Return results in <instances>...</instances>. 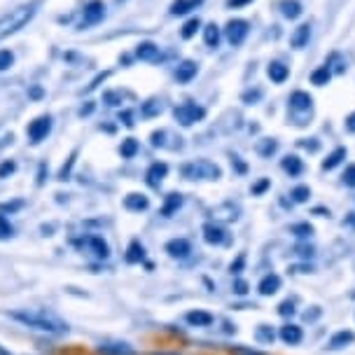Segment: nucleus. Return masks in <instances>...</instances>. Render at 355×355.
Segmentation results:
<instances>
[{
	"label": "nucleus",
	"mask_w": 355,
	"mask_h": 355,
	"mask_svg": "<svg viewBox=\"0 0 355 355\" xmlns=\"http://www.w3.org/2000/svg\"><path fill=\"white\" fill-rule=\"evenodd\" d=\"M10 318L21 322V325L28 329H35V332H42V334H54V337H61V334L71 332V325H68L61 315H56L54 311H47V309H17L10 313Z\"/></svg>",
	"instance_id": "nucleus-1"
},
{
	"label": "nucleus",
	"mask_w": 355,
	"mask_h": 355,
	"mask_svg": "<svg viewBox=\"0 0 355 355\" xmlns=\"http://www.w3.org/2000/svg\"><path fill=\"white\" fill-rule=\"evenodd\" d=\"M40 5L42 0H28V3H21L17 8L8 10L5 15H0V40H8V37L17 35L21 28H26L35 19Z\"/></svg>",
	"instance_id": "nucleus-2"
},
{
	"label": "nucleus",
	"mask_w": 355,
	"mask_h": 355,
	"mask_svg": "<svg viewBox=\"0 0 355 355\" xmlns=\"http://www.w3.org/2000/svg\"><path fill=\"white\" fill-rule=\"evenodd\" d=\"M180 173L182 178H187V180H220L222 168L208 159H196V162L182 164Z\"/></svg>",
	"instance_id": "nucleus-3"
},
{
	"label": "nucleus",
	"mask_w": 355,
	"mask_h": 355,
	"mask_svg": "<svg viewBox=\"0 0 355 355\" xmlns=\"http://www.w3.org/2000/svg\"><path fill=\"white\" fill-rule=\"evenodd\" d=\"M173 117L180 126H194L206 117V107H201L199 103H182L173 107Z\"/></svg>",
	"instance_id": "nucleus-4"
},
{
	"label": "nucleus",
	"mask_w": 355,
	"mask_h": 355,
	"mask_svg": "<svg viewBox=\"0 0 355 355\" xmlns=\"http://www.w3.org/2000/svg\"><path fill=\"white\" fill-rule=\"evenodd\" d=\"M105 3L103 0H89L85 5V10H82V21H80V31H87L92 26H98L101 21L105 19Z\"/></svg>",
	"instance_id": "nucleus-5"
},
{
	"label": "nucleus",
	"mask_w": 355,
	"mask_h": 355,
	"mask_svg": "<svg viewBox=\"0 0 355 355\" xmlns=\"http://www.w3.org/2000/svg\"><path fill=\"white\" fill-rule=\"evenodd\" d=\"M52 129H54L52 115H40L26 126V136H28V141L33 145H40L42 141H47V136L52 133Z\"/></svg>",
	"instance_id": "nucleus-6"
},
{
	"label": "nucleus",
	"mask_w": 355,
	"mask_h": 355,
	"mask_svg": "<svg viewBox=\"0 0 355 355\" xmlns=\"http://www.w3.org/2000/svg\"><path fill=\"white\" fill-rule=\"evenodd\" d=\"M75 245L82 250H87L89 255L98 257V259H107L110 257V245H107V241L103 236H96V234H89V236L75 241Z\"/></svg>",
	"instance_id": "nucleus-7"
},
{
	"label": "nucleus",
	"mask_w": 355,
	"mask_h": 355,
	"mask_svg": "<svg viewBox=\"0 0 355 355\" xmlns=\"http://www.w3.org/2000/svg\"><path fill=\"white\" fill-rule=\"evenodd\" d=\"M222 31H225L227 42H230L232 47H239V44H243L245 37H248L250 24L245 21V19H230V21H227V26Z\"/></svg>",
	"instance_id": "nucleus-8"
},
{
	"label": "nucleus",
	"mask_w": 355,
	"mask_h": 355,
	"mask_svg": "<svg viewBox=\"0 0 355 355\" xmlns=\"http://www.w3.org/2000/svg\"><path fill=\"white\" fill-rule=\"evenodd\" d=\"M213 222L218 225H227V222H236L241 218V206L234 204V201H222L215 208H211Z\"/></svg>",
	"instance_id": "nucleus-9"
},
{
	"label": "nucleus",
	"mask_w": 355,
	"mask_h": 355,
	"mask_svg": "<svg viewBox=\"0 0 355 355\" xmlns=\"http://www.w3.org/2000/svg\"><path fill=\"white\" fill-rule=\"evenodd\" d=\"M96 351L101 355H138V351L129 344V341H119V339L101 341Z\"/></svg>",
	"instance_id": "nucleus-10"
},
{
	"label": "nucleus",
	"mask_w": 355,
	"mask_h": 355,
	"mask_svg": "<svg viewBox=\"0 0 355 355\" xmlns=\"http://www.w3.org/2000/svg\"><path fill=\"white\" fill-rule=\"evenodd\" d=\"M201 234H204V241L208 245H225L227 241H230V234H227L225 227L218 225V222H208V225H204Z\"/></svg>",
	"instance_id": "nucleus-11"
},
{
	"label": "nucleus",
	"mask_w": 355,
	"mask_h": 355,
	"mask_svg": "<svg viewBox=\"0 0 355 355\" xmlns=\"http://www.w3.org/2000/svg\"><path fill=\"white\" fill-rule=\"evenodd\" d=\"M166 175H168V164L155 162V164H150L148 171H145V182H148L150 187H159Z\"/></svg>",
	"instance_id": "nucleus-12"
},
{
	"label": "nucleus",
	"mask_w": 355,
	"mask_h": 355,
	"mask_svg": "<svg viewBox=\"0 0 355 355\" xmlns=\"http://www.w3.org/2000/svg\"><path fill=\"white\" fill-rule=\"evenodd\" d=\"M196 73H199V63L192 59H185L182 63H178V68H175V82L189 85V82L196 78Z\"/></svg>",
	"instance_id": "nucleus-13"
},
{
	"label": "nucleus",
	"mask_w": 355,
	"mask_h": 355,
	"mask_svg": "<svg viewBox=\"0 0 355 355\" xmlns=\"http://www.w3.org/2000/svg\"><path fill=\"white\" fill-rule=\"evenodd\" d=\"M278 337H281L283 344L297 346V344H302V339H304V329L300 325H295V322H288V325H283L278 329Z\"/></svg>",
	"instance_id": "nucleus-14"
},
{
	"label": "nucleus",
	"mask_w": 355,
	"mask_h": 355,
	"mask_svg": "<svg viewBox=\"0 0 355 355\" xmlns=\"http://www.w3.org/2000/svg\"><path fill=\"white\" fill-rule=\"evenodd\" d=\"M288 105H290V112H309L311 105H313V98H311V94L306 92H293L288 98Z\"/></svg>",
	"instance_id": "nucleus-15"
},
{
	"label": "nucleus",
	"mask_w": 355,
	"mask_h": 355,
	"mask_svg": "<svg viewBox=\"0 0 355 355\" xmlns=\"http://www.w3.org/2000/svg\"><path fill=\"white\" fill-rule=\"evenodd\" d=\"M166 252L173 259H185L192 252V243L187 239H171L166 243Z\"/></svg>",
	"instance_id": "nucleus-16"
},
{
	"label": "nucleus",
	"mask_w": 355,
	"mask_h": 355,
	"mask_svg": "<svg viewBox=\"0 0 355 355\" xmlns=\"http://www.w3.org/2000/svg\"><path fill=\"white\" fill-rule=\"evenodd\" d=\"M281 285H283L281 276H278V274H266V276H262V281L257 283V290H259V295H262V297H271V295H276L278 290H281Z\"/></svg>",
	"instance_id": "nucleus-17"
},
{
	"label": "nucleus",
	"mask_w": 355,
	"mask_h": 355,
	"mask_svg": "<svg viewBox=\"0 0 355 355\" xmlns=\"http://www.w3.org/2000/svg\"><path fill=\"white\" fill-rule=\"evenodd\" d=\"M124 208L131 213H143L150 208V199L145 194H138V192H131L124 196Z\"/></svg>",
	"instance_id": "nucleus-18"
},
{
	"label": "nucleus",
	"mask_w": 355,
	"mask_h": 355,
	"mask_svg": "<svg viewBox=\"0 0 355 355\" xmlns=\"http://www.w3.org/2000/svg\"><path fill=\"white\" fill-rule=\"evenodd\" d=\"M353 341H355V334L351 332V329H339V332H334L332 337H329L327 348L329 351H341V348L351 346Z\"/></svg>",
	"instance_id": "nucleus-19"
},
{
	"label": "nucleus",
	"mask_w": 355,
	"mask_h": 355,
	"mask_svg": "<svg viewBox=\"0 0 355 355\" xmlns=\"http://www.w3.org/2000/svg\"><path fill=\"white\" fill-rule=\"evenodd\" d=\"M311 24H300L295 31H293V35H290V44H293L295 49H304L309 44V40H311Z\"/></svg>",
	"instance_id": "nucleus-20"
},
{
	"label": "nucleus",
	"mask_w": 355,
	"mask_h": 355,
	"mask_svg": "<svg viewBox=\"0 0 355 355\" xmlns=\"http://www.w3.org/2000/svg\"><path fill=\"white\" fill-rule=\"evenodd\" d=\"M266 75H269V80L274 82V85H283V82L290 78V68L281 61H271L269 66H266Z\"/></svg>",
	"instance_id": "nucleus-21"
},
{
	"label": "nucleus",
	"mask_w": 355,
	"mask_h": 355,
	"mask_svg": "<svg viewBox=\"0 0 355 355\" xmlns=\"http://www.w3.org/2000/svg\"><path fill=\"white\" fill-rule=\"evenodd\" d=\"M185 320H187L192 327H211L213 322H215L213 313H208V311H204V309L189 311V313L185 315Z\"/></svg>",
	"instance_id": "nucleus-22"
},
{
	"label": "nucleus",
	"mask_w": 355,
	"mask_h": 355,
	"mask_svg": "<svg viewBox=\"0 0 355 355\" xmlns=\"http://www.w3.org/2000/svg\"><path fill=\"white\" fill-rule=\"evenodd\" d=\"M159 44H155V42H150V40H145V42H141L136 47V56L141 61H157L159 59Z\"/></svg>",
	"instance_id": "nucleus-23"
},
{
	"label": "nucleus",
	"mask_w": 355,
	"mask_h": 355,
	"mask_svg": "<svg viewBox=\"0 0 355 355\" xmlns=\"http://www.w3.org/2000/svg\"><path fill=\"white\" fill-rule=\"evenodd\" d=\"M201 5V0H173L171 3V17H182V15H189L192 10H196Z\"/></svg>",
	"instance_id": "nucleus-24"
},
{
	"label": "nucleus",
	"mask_w": 355,
	"mask_h": 355,
	"mask_svg": "<svg viewBox=\"0 0 355 355\" xmlns=\"http://www.w3.org/2000/svg\"><path fill=\"white\" fill-rule=\"evenodd\" d=\"M281 168H283L290 178H297V175H302V173H304V162H302L297 155H288V157H283Z\"/></svg>",
	"instance_id": "nucleus-25"
},
{
	"label": "nucleus",
	"mask_w": 355,
	"mask_h": 355,
	"mask_svg": "<svg viewBox=\"0 0 355 355\" xmlns=\"http://www.w3.org/2000/svg\"><path fill=\"white\" fill-rule=\"evenodd\" d=\"M278 10H281V15L285 19H300L304 12V5L300 0H281V3H278Z\"/></svg>",
	"instance_id": "nucleus-26"
},
{
	"label": "nucleus",
	"mask_w": 355,
	"mask_h": 355,
	"mask_svg": "<svg viewBox=\"0 0 355 355\" xmlns=\"http://www.w3.org/2000/svg\"><path fill=\"white\" fill-rule=\"evenodd\" d=\"M182 194L180 192H171L166 199H164V204H162V215H166V218H171L173 213H178L182 208Z\"/></svg>",
	"instance_id": "nucleus-27"
},
{
	"label": "nucleus",
	"mask_w": 355,
	"mask_h": 355,
	"mask_svg": "<svg viewBox=\"0 0 355 355\" xmlns=\"http://www.w3.org/2000/svg\"><path fill=\"white\" fill-rule=\"evenodd\" d=\"M348 157V150L346 148H334L332 152L327 155V159L322 162V171H332V168H337L341 162H344Z\"/></svg>",
	"instance_id": "nucleus-28"
},
{
	"label": "nucleus",
	"mask_w": 355,
	"mask_h": 355,
	"mask_svg": "<svg viewBox=\"0 0 355 355\" xmlns=\"http://www.w3.org/2000/svg\"><path fill=\"white\" fill-rule=\"evenodd\" d=\"M222 40V28L218 26V24H206L204 26V42L208 44V47H218Z\"/></svg>",
	"instance_id": "nucleus-29"
},
{
	"label": "nucleus",
	"mask_w": 355,
	"mask_h": 355,
	"mask_svg": "<svg viewBox=\"0 0 355 355\" xmlns=\"http://www.w3.org/2000/svg\"><path fill=\"white\" fill-rule=\"evenodd\" d=\"M257 155L264 157V159H271V157L278 152V141L276 138H262V141L257 143Z\"/></svg>",
	"instance_id": "nucleus-30"
},
{
	"label": "nucleus",
	"mask_w": 355,
	"mask_h": 355,
	"mask_svg": "<svg viewBox=\"0 0 355 355\" xmlns=\"http://www.w3.org/2000/svg\"><path fill=\"white\" fill-rule=\"evenodd\" d=\"M138 152H141V143H138L136 138H124L122 145H119V155H122V159H133Z\"/></svg>",
	"instance_id": "nucleus-31"
},
{
	"label": "nucleus",
	"mask_w": 355,
	"mask_h": 355,
	"mask_svg": "<svg viewBox=\"0 0 355 355\" xmlns=\"http://www.w3.org/2000/svg\"><path fill=\"white\" fill-rule=\"evenodd\" d=\"M145 259V248L141 241H131L129 248H126V262L136 264V262H143Z\"/></svg>",
	"instance_id": "nucleus-32"
},
{
	"label": "nucleus",
	"mask_w": 355,
	"mask_h": 355,
	"mask_svg": "<svg viewBox=\"0 0 355 355\" xmlns=\"http://www.w3.org/2000/svg\"><path fill=\"white\" fill-rule=\"evenodd\" d=\"M329 80H332V71H329L327 63L311 73V82H313L315 87H325V85H329Z\"/></svg>",
	"instance_id": "nucleus-33"
},
{
	"label": "nucleus",
	"mask_w": 355,
	"mask_h": 355,
	"mask_svg": "<svg viewBox=\"0 0 355 355\" xmlns=\"http://www.w3.org/2000/svg\"><path fill=\"white\" fill-rule=\"evenodd\" d=\"M255 339L259 341V344H274L276 339V329L271 325H259L255 329Z\"/></svg>",
	"instance_id": "nucleus-34"
},
{
	"label": "nucleus",
	"mask_w": 355,
	"mask_h": 355,
	"mask_svg": "<svg viewBox=\"0 0 355 355\" xmlns=\"http://www.w3.org/2000/svg\"><path fill=\"white\" fill-rule=\"evenodd\" d=\"M162 110H164L162 101L150 98V101H145V103H143V107H141V115H143V117H157Z\"/></svg>",
	"instance_id": "nucleus-35"
},
{
	"label": "nucleus",
	"mask_w": 355,
	"mask_h": 355,
	"mask_svg": "<svg viewBox=\"0 0 355 355\" xmlns=\"http://www.w3.org/2000/svg\"><path fill=\"white\" fill-rule=\"evenodd\" d=\"M290 199L295 201V204H306L311 199V187L309 185H297L290 189Z\"/></svg>",
	"instance_id": "nucleus-36"
},
{
	"label": "nucleus",
	"mask_w": 355,
	"mask_h": 355,
	"mask_svg": "<svg viewBox=\"0 0 355 355\" xmlns=\"http://www.w3.org/2000/svg\"><path fill=\"white\" fill-rule=\"evenodd\" d=\"M199 28H201V19H199V17L187 19L185 26H182V31H180L182 40H189V37H194V35H196V31H199Z\"/></svg>",
	"instance_id": "nucleus-37"
},
{
	"label": "nucleus",
	"mask_w": 355,
	"mask_h": 355,
	"mask_svg": "<svg viewBox=\"0 0 355 355\" xmlns=\"http://www.w3.org/2000/svg\"><path fill=\"white\" fill-rule=\"evenodd\" d=\"M290 234H295L297 239H311L313 236V227L309 222H297V225L290 227Z\"/></svg>",
	"instance_id": "nucleus-38"
},
{
	"label": "nucleus",
	"mask_w": 355,
	"mask_h": 355,
	"mask_svg": "<svg viewBox=\"0 0 355 355\" xmlns=\"http://www.w3.org/2000/svg\"><path fill=\"white\" fill-rule=\"evenodd\" d=\"M21 208H24V201L21 199L5 201V204H0V218H5V215H15L17 211H21Z\"/></svg>",
	"instance_id": "nucleus-39"
},
{
	"label": "nucleus",
	"mask_w": 355,
	"mask_h": 355,
	"mask_svg": "<svg viewBox=\"0 0 355 355\" xmlns=\"http://www.w3.org/2000/svg\"><path fill=\"white\" fill-rule=\"evenodd\" d=\"M15 66V52L12 49H0V73L10 71Z\"/></svg>",
	"instance_id": "nucleus-40"
},
{
	"label": "nucleus",
	"mask_w": 355,
	"mask_h": 355,
	"mask_svg": "<svg viewBox=\"0 0 355 355\" xmlns=\"http://www.w3.org/2000/svg\"><path fill=\"white\" fill-rule=\"evenodd\" d=\"M122 101H124V94L122 92H105L103 94V103L110 105V107L122 105Z\"/></svg>",
	"instance_id": "nucleus-41"
},
{
	"label": "nucleus",
	"mask_w": 355,
	"mask_h": 355,
	"mask_svg": "<svg viewBox=\"0 0 355 355\" xmlns=\"http://www.w3.org/2000/svg\"><path fill=\"white\" fill-rule=\"evenodd\" d=\"M15 171H17V162L15 159H5L3 164H0V180L15 175Z\"/></svg>",
	"instance_id": "nucleus-42"
},
{
	"label": "nucleus",
	"mask_w": 355,
	"mask_h": 355,
	"mask_svg": "<svg viewBox=\"0 0 355 355\" xmlns=\"http://www.w3.org/2000/svg\"><path fill=\"white\" fill-rule=\"evenodd\" d=\"M269 187H271V180H269V178H259L255 185L250 187V192H252V196H259V194H264Z\"/></svg>",
	"instance_id": "nucleus-43"
},
{
	"label": "nucleus",
	"mask_w": 355,
	"mask_h": 355,
	"mask_svg": "<svg viewBox=\"0 0 355 355\" xmlns=\"http://www.w3.org/2000/svg\"><path fill=\"white\" fill-rule=\"evenodd\" d=\"M341 180H344L346 187H355V164H348L344 175H341Z\"/></svg>",
	"instance_id": "nucleus-44"
},
{
	"label": "nucleus",
	"mask_w": 355,
	"mask_h": 355,
	"mask_svg": "<svg viewBox=\"0 0 355 355\" xmlns=\"http://www.w3.org/2000/svg\"><path fill=\"white\" fill-rule=\"evenodd\" d=\"M75 157H78V150H75L73 155L68 157V164H63V168H61V173H59L61 180H68V175H71V171H73V166H75Z\"/></svg>",
	"instance_id": "nucleus-45"
},
{
	"label": "nucleus",
	"mask_w": 355,
	"mask_h": 355,
	"mask_svg": "<svg viewBox=\"0 0 355 355\" xmlns=\"http://www.w3.org/2000/svg\"><path fill=\"white\" fill-rule=\"evenodd\" d=\"M278 313H281V315H293L295 313V302H283L281 304V306H278Z\"/></svg>",
	"instance_id": "nucleus-46"
},
{
	"label": "nucleus",
	"mask_w": 355,
	"mask_h": 355,
	"mask_svg": "<svg viewBox=\"0 0 355 355\" xmlns=\"http://www.w3.org/2000/svg\"><path fill=\"white\" fill-rule=\"evenodd\" d=\"M234 355H264V353H259L255 348H248V346H236L234 348Z\"/></svg>",
	"instance_id": "nucleus-47"
},
{
	"label": "nucleus",
	"mask_w": 355,
	"mask_h": 355,
	"mask_svg": "<svg viewBox=\"0 0 355 355\" xmlns=\"http://www.w3.org/2000/svg\"><path fill=\"white\" fill-rule=\"evenodd\" d=\"M320 315H322L320 306H311V311H306V313H304V320H318Z\"/></svg>",
	"instance_id": "nucleus-48"
},
{
	"label": "nucleus",
	"mask_w": 355,
	"mask_h": 355,
	"mask_svg": "<svg viewBox=\"0 0 355 355\" xmlns=\"http://www.w3.org/2000/svg\"><path fill=\"white\" fill-rule=\"evenodd\" d=\"M302 148H306V150H311V152H315L320 148V143H315V138H304V141L300 143Z\"/></svg>",
	"instance_id": "nucleus-49"
},
{
	"label": "nucleus",
	"mask_w": 355,
	"mask_h": 355,
	"mask_svg": "<svg viewBox=\"0 0 355 355\" xmlns=\"http://www.w3.org/2000/svg\"><path fill=\"white\" fill-rule=\"evenodd\" d=\"M259 98H262V92H259V89H255L252 94H243V101H245L248 105H252V103H255V101H259Z\"/></svg>",
	"instance_id": "nucleus-50"
},
{
	"label": "nucleus",
	"mask_w": 355,
	"mask_h": 355,
	"mask_svg": "<svg viewBox=\"0 0 355 355\" xmlns=\"http://www.w3.org/2000/svg\"><path fill=\"white\" fill-rule=\"evenodd\" d=\"M164 138H166V131H155L152 133V145L159 148V145H164Z\"/></svg>",
	"instance_id": "nucleus-51"
},
{
	"label": "nucleus",
	"mask_w": 355,
	"mask_h": 355,
	"mask_svg": "<svg viewBox=\"0 0 355 355\" xmlns=\"http://www.w3.org/2000/svg\"><path fill=\"white\" fill-rule=\"evenodd\" d=\"M243 264H245V257H243V255H239V257H236V262H232V266H230L232 274H241V269H243Z\"/></svg>",
	"instance_id": "nucleus-52"
},
{
	"label": "nucleus",
	"mask_w": 355,
	"mask_h": 355,
	"mask_svg": "<svg viewBox=\"0 0 355 355\" xmlns=\"http://www.w3.org/2000/svg\"><path fill=\"white\" fill-rule=\"evenodd\" d=\"M234 293L245 295V293H248V283H245V281H234Z\"/></svg>",
	"instance_id": "nucleus-53"
},
{
	"label": "nucleus",
	"mask_w": 355,
	"mask_h": 355,
	"mask_svg": "<svg viewBox=\"0 0 355 355\" xmlns=\"http://www.w3.org/2000/svg\"><path fill=\"white\" fill-rule=\"evenodd\" d=\"M119 122H122L124 126H133L136 122H133V115H131V110H124L122 115H119Z\"/></svg>",
	"instance_id": "nucleus-54"
},
{
	"label": "nucleus",
	"mask_w": 355,
	"mask_h": 355,
	"mask_svg": "<svg viewBox=\"0 0 355 355\" xmlns=\"http://www.w3.org/2000/svg\"><path fill=\"white\" fill-rule=\"evenodd\" d=\"M344 126H346V131H348V133H355V112H351V115L346 117Z\"/></svg>",
	"instance_id": "nucleus-55"
},
{
	"label": "nucleus",
	"mask_w": 355,
	"mask_h": 355,
	"mask_svg": "<svg viewBox=\"0 0 355 355\" xmlns=\"http://www.w3.org/2000/svg\"><path fill=\"white\" fill-rule=\"evenodd\" d=\"M252 3V0H227V5H230L232 10H239V8H243V5H248Z\"/></svg>",
	"instance_id": "nucleus-56"
},
{
	"label": "nucleus",
	"mask_w": 355,
	"mask_h": 355,
	"mask_svg": "<svg viewBox=\"0 0 355 355\" xmlns=\"http://www.w3.org/2000/svg\"><path fill=\"white\" fill-rule=\"evenodd\" d=\"M94 110V105H82L80 107V117H85V115H89V112Z\"/></svg>",
	"instance_id": "nucleus-57"
},
{
	"label": "nucleus",
	"mask_w": 355,
	"mask_h": 355,
	"mask_svg": "<svg viewBox=\"0 0 355 355\" xmlns=\"http://www.w3.org/2000/svg\"><path fill=\"white\" fill-rule=\"evenodd\" d=\"M117 3H124V0H117Z\"/></svg>",
	"instance_id": "nucleus-58"
}]
</instances>
